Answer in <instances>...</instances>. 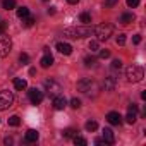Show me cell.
Segmentation results:
<instances>
[{"label": "cell", "instance_id": "cell-38", "mask_svg": "<svg viewBox=\"0 0 146 146\" xmlns=\"http://www.w3.org/2000/svg\"><path fill=\"white\" fill-rule=\"evenodd\" d=\"M12 143H14V141H12V137H5V139H4V144H7V146H9V144H12Z\"/></svg>", "mask_w": 146, "mask_h": 146}, {"label": "cell", "instance_id": "cell-23", "mask_svg": "<svg viewBox=\"0 0 146 146\" xmlns=\"http://www.w3.org/2000/svg\"><path fill=\"white\" fill-rule=\"evenodd\" d=\"M21 124V119L17 117V115H12V117H9V125H12V127H17Z\"/></svg>", "mask_w": 146, "mask_h": 146}, {"label": "cell", "instance_id": "cell-31", "mask_svg": "<svg viewBox=\"0 0 146 146\" xmlns=\"http://www.w3.org/2000/svg\"><path fill=\"white\" fill-rule=\"evenodd\" d=\"M120 67H122V60H119V58L112 60V69H120Z\"/></svg>", "mask_w": 146, "mask_h": 146}, {"label": "cell", "instance_id": "cell-6", "mask_svg": "<svg viewBox=\"0 0 146 146\" xmlns=\"http://www.w3.org/2000/svg\"><path fill=\"white\" fill-rule=\"evenodd\" d=\"M45 90L50 96H55V95H58V91H62V86L53 79H46L45 81Z\"/></svg>", "mask_w": 146, "mask_h": 146}, {"label": "cell", "instance_id": "cell-39", "mask_svg": "<svg viewBox=\"0 0 146 146\" xmlns=\"http://www.w3.org/2000/svg\"><path fill=\"white\" fill-rule=\"evenodd\" d=\"M95 144H107V143H105L103 139H100V137H98V139H95Z\"/></svg>", "mask_w": 146, "mask_h": 146}, {"label": "cell", "instance_id": "cell-41", "mask_svg": "<svg viewBox=\"0 0 146 146\" xmlns=\"http://www.w3.org/2000/svg\"><path fill=\"white\" fill-rule=\"evenodd\" d=\"M67 2H69V4H78L79 0H67Z\"/></svg>", "mask_w": 146, "mask_h": 146}, {"label": "cell", "instance_id": "cell-32", "mask_svg": "<svg viewBox=\"0 0 146 146\" xmlns=\"http://www.w3.org/2000/svg\"><path fill=\"white\" fill-rule=\"evenodd\" d=\"M137 5H139V0H127V7L134 9V7H137Z\"/></svg>", "mask_w": 146, "mask_h": 146}, {"label": "cell", "instance_id": "cell-35", "mask_svg": "<svg viewBox=\"0 0 146 146\" xmlns=\"http://www.w3.org/2000/svg\"><path fill=\"white\" fill-rule=\"evenodd\" d=\"M119 0H105V7H113Z\"/></svg>", "mask_w": 146, "mask_h": 146}, {"label": "cell", "instance_id": "cell-18", "mask_svg": "<svg viewBox=\"0 0 146 146\" xmlns=\"http://www.w3.org/2000/svg\"><path fill=\"white\" fill-rule=\"evenodd\" d=\"M14 88H16L17 91H23V90H26V88H28V83H26V79L16 78V79H14Z\"/></svg>", "mask_w": 146, "mask_h": 146}, {"label": "cell", "instance_id": "cell-10", "mask_svg": "<svg viewBox=\"0 0 146 146\" xmlns=\"http://www.w3.org/2000/svg\"><path fill=\"white\" fill-rule=\"evenodd\" d=\"M67 107V100L64 95H55L53 96V108L55 110H64Z\"/></svg>", "mask_w": 146, "mask_h": 146}, {"label": "cell", "instance_id": "cell-30", "mask_svg": "<svg viewBox=\"0 0 146 146\" xmlns=\"http://www.w3.org/2000/svg\"><path fill=\"white\" fill-rule=\"evenodd\" d=\"M90 50H91V52H96V50H98V40L90 41Z\"/></svg>", "mask_w": 146, "mask_h": 146}, {"label": "cell", "instance_id": "cell-24", "mask_svg": "<svg viewBox=\"0 0 146 146\" xmlns=\"http://www.w3.org/2000/svg\"><path fill=\"white\" fill-rule=\"evenodd\" d=\"M76 132H78L76 129H72V127H69V129H65V131L62 132V136H64V137H74V136H76Z\"/></svg>", "mask_w": 146, "mask_h": 146}, {"label": "cell", "instance_id": "cell-22", "mask_svg": "<svg viewBox=\"0 0 146 146\" xmlns=\"http://www.w3.org/2000/svg\"><path fill=\"white\" fill-rule=\"evenodd\" d=\"M23 24H24V28H31V26L35 24V17H33V16L24 17V19H23Z\"/></svg>", "mask_w": 146, "mask_h": 146}, {"label": "cell", "instance_id": "cell-28", "mask_svg": "<svg viewBox=\"0 0 146 146\" xmlns=\"http://www.w3.org/2000/svg\"><path fill=\"white\" fill-rule=\"evenodd\" d=\"M115 41H117V45H120V46H122V45L125 43V35H124V33H120V35L115 38Z\"/></svg>", "mask_w": 146, "mask_h": 146}, {"label": "cell", "instance_id": "cell-21", "mask_svg": "<svg viewBox=\"0 0 146 146\" xmlns=\"http://www.w3.org/2000/svg\"><path fill=\"white\" fill-rule=\"evenodd\" d=\"M2 5H4V9H7V11L16 9V0H4Z\"/></svg>", "mask_w": 146, "mask_h": 146}, {"label": "cell", "instance_id": "cell-5", "mask_svg": "<svg viewBox=\"0 0 146 146\" xmlns=\"http://www.w3.org/2000/svg\"><path fill=\"white\" fill-rule=\"evenodd\" d=\"M14 103V95L11 91H0V110H7Z\"/></svg>", "mask_w": 146, "mask_h": 146}, {"label": "cell", "instance_id": "cell-40", "mask_svg": "<svg viewBox=\"0 0 146 146\" xmlns=\"http://www.w3.org/2000/svg\"><path fill=\"white\" fill-rule=\"evenodd\" d=\"M48 14H55V7H50L48 9Z\"/></svg>", "mask_w": 146, "mask_h": 146}, {"label": "cell", "instance_id": "cell-14", "mask_svg": "<svg viewBox=\"0 0 146 146\" xmlns=\"http://www.w3.org/2000/svg\"><path fill=\"white\" fill-rule=\"evenodd\" d=\"M103 141L107 143V144H113L115 143V134H113V131L112 129H103Z\"/></svg>", "mask_w": 146, "mask_h": 146}, {"label": "cell", "instance_id": "cell-19", "mask_svg": "<svg viewBox=\"0 0 146 146\" xmlns=\"http://www.w3.org/2000/svg\"><path fill=\"white\" fill-rule=\"evenodd\" d=\"M29 16V9L28 7H19L17 9V17L19 19H24V17H28Z\"/></svg>", "mask_w": 146, "mask_h": 146}, {"label": "cell", "instance_id": "cell-42", "mask_svg": "<svg viewBox=\"0 0 146 146\" xmlns=\"http://www.w3.org/2000/svg\"><path fill=\"white\" fill-rule=\"evenodd\" d=\"M43 2H48V0H43Z\"/></svg>", "mask_w": 146, "mask_h": 146}, {"label": "cell", "instance_id": "cell-20", "mask_svg": "<svg viewBox=\"0 0 146 146\" xmlns=\"http://www.w3.org/2000/svg\"><path fill=\"white\" fill-rule=\"evenodd\" d=\"M84 127H86V131H88V132H93V131H96V129H98V124H96L95 120H88Z\"/></svg>", "mask_w": 146, "mask_h": 146}, {"label": "cell", "instance_id": "cell-15", "mask_svg": "<svg viewBox=\"0 0 146 146\" xmlns=\"http://www.w3.org/2000/svg\"><path fill=\"white\" fill-rule=\"evenodd\" d=\"M57 50H58L60 53H64V55H70V53H72V46H70L69 43H64V41H58V43H57Z\"/></svg>", "mask_w": 146, "mask_h": 146}, {"label": "cell", "instance_id": "cell-7", "mask_svg": "<svg viewBox=\"0 0 146 146\" xmlns=\"http://www.w3.org/2000/svg\"><path fill=\"white\" fill-rule=\"evenodd\" d=\"M93 86H95V83L90 78H84V79L78 81V91H81V93H90Z\"/></svg>", "mask_w": 146, "mask_h": 146}, {"label": "cell", "instance_id": "cell-27", "mask_svg": "<svg viewBox=\"0 0 146 146\" xmlns=\"http://www.w3.org/2000/svg\"><path fill=\"white\" fill-rule=\"evenodd\" d=\"M74 143H76V144H79V146H86V144H88V141H86L84 137H81V136H78V134L74 136Z\"/></svg>", "mask_w": 146, "mask_h": 146}, {"label": "cell", "instance_id": "cell-36", "mask_svg": "<svg viewBox=\"0 0 146 146\" xmlns=\"http://www.w3.org/2000/svg\"><path fill=\"white\" fill-rule=\"evenodd\" d=\"M132 43H134V45H139V43H141V35H134V36H132Z\"/></svg>", "mask_w": 146, "mask_h": 146}, {"label": "cell", "instance_id": "cell-11", "mask_svg": "<svg viewBox=\"0 0 146 146\" xmlns=\"http://www.w3.org/2000/svg\"><path fill=\"white\" fill-rule=\"evenodd\" d=\"M115 86H117V79H115L113 76L105 78V81H103V90H105V91H113Z\"/></svg>", "mask_w": 146, "mask_h": 146}, {"label": "cell", "instance_id": "cell-13", "mask_svg": "<svg viewBox=\"0 0 146 146\" xmlns=\"http://www.w3.org/2000/svg\"><path fill=\"white\" fill-rule=\"evenodd\" d=\"M40 64H41L43 69H46V67H50V65L53 64V57L50 55V52H48L46 48H45V55H43V58L40 60Z\"/></svg>", "mask_w": 146, "mask_h": 146}, {"label": "cell", "instance_id": "cell-34", "mask_svg": "<svg viewBox=\"0 0 146 146\" xmlns=\"http://www.w3.org/2000/svg\"><path fill=\"white\" fill-rule=\"evenodd\" d=\"M108 57H110L108 50H100V58H108Z\"/></svg>", "mask_w": 146, "mask_h": 146}, {"label": "cell", "instance_id": "cell-1", "mask_svg": "<svg viewBox=\"0 0 146 146\" xmlns=\"http://www.w3.org/2000/svg\"><path fill=\"white\" fill-rule=\"evenodd\" d=\"M91 31H93V29H91L88 24H84V26H78V28H67V29L64 31V35H65L67 38L78 40V38H86V36H90Z\"/></svg>", "mask_w": 146, "mask_h": 146}, {"label": "cell", "instance_id": "cell-9", "mask_svg": "<svg viewBox=\"0 0 146 146\" xmlns=\"http://www.w3.org/2000/svg\"><path fill=\"white\" fill-rule=\"evenodd\" d=\"M137 120V105H129L127 108V115H125V122L127 124H134Z\"/></svg>", "mask_w": 146, "mask_h": 146}, {"label": "cell", "instance_id": "cell-16", "mask_svg": "<svg viewBox=\"0 0 146 146\" xmlns=\"http://www.w3.org/2000/svg\"><path fill=\"white\" fill-rule=\"evenodd\" d=\"M38 137H40V134H38V131H35V129H29L28 132H26V143H36L38 141Z\"/></svg>", "mask_w": 146, "mask_h": 146}, {"label": "cell", "instance_id": "cell-12", "mask_svg": "<svg viewBox=\"0 0 146 146\" xmlns=\"http://www.w3.org/2000/svg\"><path fill=\"white\" fill-rule=\"evenodd\" d=\"M107 120H108L112 125H120V124H122V117H120L119 112H108Z\"/></svg>", "mask_w": 146, "mask_h": 146}, {"label": "cell", "instance_id": "cell-17", "mask_svg": "<svg viewBox=\"0 0 146 146\" xmlns=\"http://www.w3.org/2000/svg\"><path fill=\"white\" fill-rule=\"evenodd\" d=\"M132 21H134V14H131V12H125V14H122V16H120V19H119V23H120V24H124V26L131 24Z\"/></svg>", "mask_w": 146, "mask_h": 146}, {"label": "cell", "instance_id": "cell-2", "mask_svg": "<svg viewBox=\"0 0 146 146\" xmlns=\"http://www.w3.org/2000/svg\"><path fill=\"white\" fill-rule=\"evenodd\" d=\"M125 78H127L129 83H139L144 78V70H143L141 65H134L132 64V65H129L125 69Z\"/></svg>", "mask_w": 146, "mask_h": 146}, {"label": "cell", "instance_id": "cell-26", "mask_svg": "<svg viewBox=\"0 0 146 146\" xmlns=\"http://www.w3.org/2000/svg\"><path fill=\"white\" fill-rule=\"evenodd\" d=\"M84 65L86 67H95L96 65V58L95 57H86L84 58Z\"/></svg>", "mask_w": 146, "mask_h": 146}, {"label": "cell", "instance_id": "cell-37", "mask_svg": "<svg viewBox=\"0 0 146 146\" xmlns=\"http://www.w3.org/2000/svg\"><path fill=\"white\" fill-rule=\"evenodd\" d=\"M5 28H7V23H5V21H2V23H0V33H4V31H5Z\"/></svg>", "mask_w": 146, "mask_h": 146}, {"label": "cell", "instance_id": "cell-8", "mask_svg": "<svg viewBox=\"0 0 146 146\" xmlns=\"http://www.w3.org/2000/svg\"><path fill=\"white\" fill-rule=\"evenodd\" d=\"M28 95H29V102H31L33 105H40V103L43 102V93H41L40 90H36V88L29 90Z\"/></svg>", "mask_w": 146, "mask_h": 146}, {"label": "cell", "instance_id": "cell-3", "mask_svg": "<svg viewBox=\"0 0 146 146\" xmlns=\"http://www.w3.org/2000/svg\"><path fill=\"white\" fill-rule=\"evenodd\" d=\"M113 33V26L108 24V23H103V24H98L95 28V35H96V40L98 41H107Z\"/></svg>", "mask_w": 146, "mask_h": 146}, {"label": "cell", "instance_id": "cell-33", "mask_svg": "<svg viewBox=\"0 0 146 146\" xmlns=\"http://www.w3.org/2000/svg\"><path fill=\"white\" fill-rule=\"evenodd\" d=\"M19 60H21L23 64H28V62H29V55H28V53H21V55H19Z\"/></svg>", "mask_w": 146, "mask_h": 146}, {"label": "cell", "instance_id": "cell-4", "mask_svg": "<svg viewBox=\"0 0 146 146\" xmlns=\"http://www.w3.org/2000/svg\"><path fill=\"white\" fill-rule=\"evenodd\" d=\"M11 50H12V40L7 35L0 33V57H2V58L7 57L11 53Z\"/></svg>", "mask_w": 146, "mask_h": 146}, {"label": "cell", "instance_id": "cell-29", "mask_svg": "<svg viewBox=\"0 0 146 146\" xmlns=\"http://www.w3.org/2000/svg\"><path fill=\"white\" fill-rule=\"evenodd\" d=\"M70 107H72V108H79V107H81V100L72 98V100H70Z\"/></svg>", "mask_w": 146, "mask_h": 146}, {"label": "cell", "instance_id": "cell-25", "mask_svg": "<svg viewBox=\"0 0 146 146\" xmlns=\"http://www.w3.org/2000/svg\"><path fill=\"white\" fill-rule=\"evenodd\" d=\"M79 19H81L83 24H90V23H91V16H90L88 12H83V14L79 16Z\"/></svg>", "mask_w": 146, "mask_h": 146}]
</instances>
